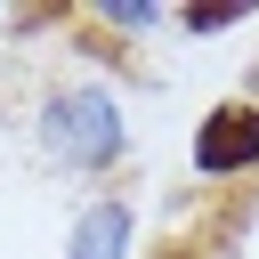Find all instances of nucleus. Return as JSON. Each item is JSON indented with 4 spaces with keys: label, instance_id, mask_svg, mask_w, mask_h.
I'll return each mask as SVG.
<instances>
[{
    "label": "nucleus",
    "instance_id": "obj_3",
    "mask_svg": "<svg viewBox=\"0 0 259 259\" xmlns=\"http://www.w3.org/2000/svg\"><path fill=\"white\" fill-rule=\"evenodd\" d=\"M121 251H130V210H121V202L89 210L81 235H73V259H121Z\"/></svg>",
    "mask_w": 259,
    "mask_h": 259
},
{
    "label": "nucleus",
    "instance_id": "obj_1",
    "mask_svg": "<svg viewBox=\"0 0 259 259\" xmlns=\"http://www.w3.org/2000/svg\"><path fill=\"white\" fill-rule=\"evenodd\" d=\"M49 138H57L65 162H105V154L121 146V121H113V105H105L97 89H73V97L49 105Z\"/></svg>",
    "mask_w": 259,
    "mask_h": 259
},
{
    "label": "nucleus",
    "instance_id": "obj_2",
    "mask_svg": "<svg viewBox=\"0 0 259 259\" xmlns=\"http://www.w3.org/2000/svg\"><path fill=\"white\" fill-rule=\"evenodd\" d=\"M251 154H259V105H219L202 121V138H194V162L202 170H243Z\"/></svg>",
    "mask_w": 259,
    "mask_h": 259
}]
</instances>
